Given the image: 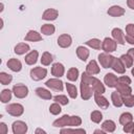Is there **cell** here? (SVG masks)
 I'll return each instance as SVG.
<instances>
[{"label":"cell","mask_w":134,"mask_h":134,"mask_svg":"<svg viewBox=\"0 0 134 134\" xmlns=\"http://www.w3.org/2000/svg\"><path fill=\"white\" fill-rule=\"evenodd\" d=\"M82 81H85V82L89 83L92 86L94 94H103L105 92V86H104V84L98 79L94 77L93 75H90L87 72H83V74H82Z\"/></svg>","instance_id":"1"},{"label":"cell","mask_w":134,"mask_h":134,"mask_svg":"<svg viewBox=\"0 0 134 134\" xmlns=\"http://www.w3.org/2000/svg\"><path fill=\"white\" fill-rule=\"evenodd\" d=\"M80 89H81V97H82L84 100L90 99L91 96H92V94H94L92 86H91L89 83L85 82V81H81Z\"/></svg>","instance_id":"2"},{"label":"cell","mask_w":134,"mask_h":134,"mask_svg":"<svg viewBox=\"0 0 134 134\" xmlns=\"http://www.w3.org/2000/svg\"><path fill=\"white\" fill-rule=\"evenodd\" d=\"M6 112L12 115V116H21L24 112V107L21 105V104H18V103H15V104H9L6 108H5Z\"/></svg>","instance_id":"3"},{"label":"cell","mask_w":134,"mask_h":134,"mask_svg":"<svg viewBox=\"0 0 134 134\" xmlns=\"http://www.w3.org/2000/svg\"><path fill=\"white\" fill-rule=\"evenodd\" d=\"M113 60H114V57L111 55L110 53L103 52L98 54V62L103 68H111Z\"/></svg>","instance_id":"4"},{"label":"cell","mask_w":134,"mask_h":134,"mask_svg":"<svg viewBox=\"0 0 134 134\" xmlns=\"http://www.w3.org/2000/svg\"><path fill=\"white\" fill-rule=\"evenodd\" d=\"M47 75V69L43 67H35L30 70V77L34 81H41Z\"/></svg>","instance_id":"5"},{"label":"cell","mask_w":134,"mask_h":134,"mask_svg":"<svg viewBox=\"0 0 134 134\" xmlns=\"http://www.w3.org/2000/svg\"><path fill=\"white\" fill-rule=\"evenodd\" d=\"M116 47H117V43L111 38H105L104 41L102 42V49L107 53L115 51Z\"/></svg>","instance_id":"6"},{"label":"cell","mask_w":134,"mask_h":134,"mask_svg":"<svg viewBox=\"0 0 134 134\" xmlns=\"http://www.w3.org/2000/svg\"><path fill=\"white\" fill-rule=\"evenodd\" d=\"M13 93L18 98H25L28 95V88L25 85L18 84L13 87Z\"/></svg>","instance_id":"7"},{"label":"cell","mask_w":134,"mask_h":134,"mask_svg":"<svg viewBox=\"0 0 134 134\" xmlns=\"http://www.w3.org/2000/svg\"><path fill=\"white\" fill-rule=\"evenodd\" d=\"M27 130H28L27 125L22 120L14 121L12 125V131L14 134H25Z\"/></svg>","instance_id":"8"},{"label":"cell","mask_w":134,"mask_h":134,"mask_svg":"<svg viewBox=\"0 0 134 134\" xmlns=\"http://www.w3.org/2000/svg\"><path fill=\"white\" fill-rule=\"evenodd\" d=\"M45 85L48 88L55 90V91H62L63 87H64V83L59 79H50L45 83Z\"/></svg>","instance_id":"9"},{"label":"cell","mask_w":134,"mask_h":134,"mask_svg":"<svg viewBox=\"0 0 134 134\" xmlns=\"http://www.w3.org/2000/svg\"><path fill=\"white\" fill-rule=\"evenodd\" d=\"M72 44V38L71 36L67 35V34H63L61 36H59L58 38V45L62 48H68L70 45Z\"/></svg>","instance_id":"10"},{"label":"cell","mask_w":134,"mask_h":134,"mask_svg":"<svg viewBox=\"0 0 134 134\" xmlns=\"http://www.w3.org/2000/svg\"><path fill=\"white\" fill-rule=\"evenodd\" d=\"M111 35H112V38L113 40L117 43V44H120V45H124L125 44V36H124V32L120 28H113L112 31H111Z\"/></svg>","instance_id":"11"},{"label":"cell","mask_w":134,"mask_h":134,"mask_svg":"<svg viewBox=\"0 0 134 134\" xmlns=\"http://www.w3.org/2000/svg\"><path fill=\"white\" fill-rule=\"evenodd\" d=\"M58 16H59V12L55 8H47L46 10H44L42 15V19L46 21H53L58 18Z\"/></svg>","instance_id":"12"},{"label":"cell","mask_w":134,"mask_h":134,"mask_svg":"<svg viewBox=\"0 0 134 134\" xmlns=\"http://www.w3.org/2000/svg\"><path fill=\"white\" fill-rule=\"evenodd\" d=\"M104 83L109 87V88H114L116 87L117 83H118V79L114 73H107L104 77Z\"/></svg>","instance_id":"13"},{"label":"cell","mask_w":134,"mask_h":134,"mask_svg":"<svg viewBox=\"0 0 134 134\" xmlns=\"http://www.w3.org/2000/svg\"><path fill=\"white\" fill-rule=\"evenodd\" d=\"M107 14L111 17H117L118 18V17H121L125 15V8H122L119 5H112L107 10Z\"/></svg>","instance_id":"14"},{"label":"cell","mask_w":134,"mask_h":134,"mask_svg":"<svg viewBox=\"0 0 134 134\" xmlns=\"http://www.w3.org/2000/svg\"><path fill=\"white\" fill-rule=\"evenodd\" d=\"M94 100L100 109H108L110 106L109 100L105 96H103V94H94Z\"/></svg>","instance_id":"15"},{"label":"cell","mask_w":134,"mask_h":134,"mask_svg":"<svg viewBox=\"0 0 134 134\" xmlns=\"http://www.w3.org/2000/svg\"><path fill=\"white\" fill-rule=\"evenodd\" d=\"M65 73V67L61 63H54L51 67V74L55 77H61Z\"/></svg>","instance_id":"16"},{"label":"cell","mask_w":134,"mask_h":134,"mask_svg":"<svg viewBox=\"0 0 134 134\" xmlns=\"http://www.w3.org/2000/svg\"><path fill=\"white\" fill-rule=\"evenodd\" d=\"M69 121H70V116L68 114H65L62 117L55 119L52 122V126L55 128H63V127H67V126L69 127Z\"/></svg>","instance_id":"17"},{"label":"cell","mask_w":134,"mask_h":134,"mask_svg":"<svg viewBox=\"0 0 134 134\" xmlns=\"http://www.w3.org/2000/svg\"><path fill=\"white\" fill-rule=\"evenodd\" d=\"M6 65H7V67H8L12 71H14V72H19V71L22 69V63H21L18 59H14V58L9 59V60L7 61V63H6Z\"/></svg>","instance_id":"18"},{"label":"cell","mask_w":134,"mask_h":134,"mask_svg":"<svg viewBox=\"0 0 134 134\" xmlns=\"http://www.w3.org/2000/svg\"><path fill=\"white\" fill-rule=\"evenodd\" d=\"M111 68H112V69H113L115 72H117V73H120V74L125 73V71H126V67H125V65H124L122 61L120 60V58H119V59H117V58H114V60H113V63H112V66H111Z\"/></svg>","instance_id":"19"},{"label":"cell","mask_w":134,"mask_h":134,"mask_svg":"<svg viewBox=\"0 0 134 134\" xmlns=\"http://www.w3.org/2000/svg\"><path fill=\"white\" fill-rule=\"evenodd\" d=\"M86 72L90 75H94V74H97L99 73V66L98 64L96 63L95 60H91L87 66H86Z\"/></svg>","instance_id":"20"},{"label":"cell","mask_w":134,"mask_h":134,"mask_svg":"<svg viewBox=\"0 0 134 134\" xmlns=\"http://www.w3.org/2000/svg\"><path fill=\"white\" fill-rule=\"evenodd\" d=\"M115 88H116V91H117L121 96H126V95L132 94V88L130 87V85H125V84L117 83V85H116Z\"/></svg>","instance_id":"21"},{"label":"cell","mask_w":134,"mask_h":134,"mask_svg":"<svg viewBox=\"0 0 134 134\" xmlns=\"http://www.w3.org/2000/svg\"><path fill=\"white\" fill-rule=\"evenodd\" d=\"M38 57H39V52L37 50H31L29 51L26 55H25V63L27 65H34L37 63L38 61Z\"/></svg>","instance_id":"22"},{"label":"cell","mask_w":134,"mask_h":134,"mask_svg":"<svg viewBox=\"0 0 134 134\" xmlns=\"http://www.w3.org/2000/svg\"><path fill=\"white\" fill-rule=\"evenodd\" d=\"M24 40L29 42H39V41H42V36L36 30H29L26 34Z\"/></svg>","instance_id":"23"},{"label":"cell","mask_w":134,"mask_h":134,"mask_svg":"<svg viewBox=\"0 0 134 134\" xmlns=\"http://www.w3.org/2000/svg\"><path fill=\"white\" fill-rule=\"evenodd\" d=\"M29 49H30V47H29L28 44H26V43H18L14 48V52L16 54H18V55H21V54H24V53L28 52Z\"/></svg>","instance_id":"24"},{"label":"cell","mask_w":134,"mask_h":134,"mask_svg":"<svg viewBox=\"0 0 134 134\" xmlns=\"http://www.w3.org/2000/svg\"><path fill=\"white\" fill-rule=\"evenodd\" d=\"M111 100H112V104L114 107H121L124 105V102H122V96L117 92V91H113L111 93Z\"/></svg>","instance_id":"25"},{"label":"cell","mask_w":134,"mask_h":134,"mask_svg":"<svg viewBox=\"0 0 134 134\" xmlns=\"http://www.w3.org/2000/svg\"><path fill=\"white\" fill-rule=\"evenodd\" d=\"M102 129L105 131V132H108V133H112L115 131L116 129V125L113 120L111 119H107L105 120L103 124H102Z\"/></svg>","instance_id":"26"},{"label":"cell","mask_w":134,"mask_h":134,"mask_svg":"<svg viewBox=\"0 0 134 134\" xmlns=\"http://www.w3.org/2000/svg\"><path fill=\"white\" fill-rule=\"evenodd\" d=\"M89 50L86 48V47H84V46H79L77 48H76V55H77V58L81 60V61H86L87 59H88V57H89Z\"/></svg>","instance_id":"27"},{"label":"cell","mask_w":134,"mask_h":134,"mask_svg":"<svg viewBox=\"0 0 134 134\" xmlns=\"http://www.w3.org/2000/svg\"><path fill=\"white\" fill-rule=\"evenodd\" d=\"M36 94L39 97H41L42 99H51V97H52L51 92L48 91L47 89L42 88V87H39V88L36 89Z\"/></svg>","instance_id":"28"},{"label":"cell","mask_w":134,"mask_h":134,"mask_svg":"<svg viewBox=\"0 0 134 134\" xmlns=\"http://www.w3.org/2000/svg\"><path fill=\"white\" fill-rule=\"evenodd\" d=\"M55 31V27L52 24H44L41 27V32L45 36H51Z\"/></svg>","instance_id":"29"},{"label":"cell","mask_w":134,"mask_h":134,"mask_svg":"<svg viewBox=\"0 0 134 134\" xmlns=\"http://www.w3.org/2000/svg\"><path fill=\"white\" fill-rule=\"evenodd\" d=\"M79 74H80V72H79V69L77 68H75V67H71L68 71H67V79L69 80V81H71V82H75L76 80H77V77H79Z\"/></svg>","instance_id":"30"},{"label":"cell","mask_w":134,"mask_h":134,"mask_svg":"<svg viewBox=\"0 0 134 134\" xmlns=\"http://www.w3.org/2000/svg\"><path fill=\"white\" fill-rule=\"evenodd\" d=\"M52 61H53V57H52V54H51L50 52H48V51L43 52L42 58H41V63H42V65L48 66V65H50V64L52 63Z\"/></svg>","instance_id":"31"},{"label":"cell","mask_w":134,"mask_h":134,"mask_svg":"<svg viewBox=\"0 0 134 134\" xmlns=\"http://www.w3.org/2000/svg\"><path fill=\"white\" fill-rule=\"evenodd\" d=\"M12 92L13 91H10L9 89H3L1 91V94H0V100H1V103H3V104L8 103L12 99Z\"/></svg>","instance_id":"32"},{"label":"cell","mask_w":134,"mask_h":134,"mask_svg":"<svg viewBox=\"0 0 134 134\" xmlns=\"http://www.w3.org/2000/svg\"><path fill=\"white\" fill-rule=\"evenodd\" d=\"M132 120H133V115L130 112H125L119 116V124L122 126L127 125L128 122H130Z\"/></svg>","instance_id":"33"},{"label":"cell","mask_w":134,"mask_h":134,"mask_svg":"<svg viewBox=\"0 0 134 134\" xmlns=\"http://www.w3.org/2000/svg\"><path fill=\"white\" fill-rule=\"evenodd\" d=\"M86 45H88L89 47H91V48H93V49L98 50V49H100V47H102V42H100V40L94 38V39L88 40V41L86 42Z\"/></svg>","instance_id":"34"},{"label":"cell","mask_w":134,"mask_h":134,"mask_svg":"<svg viewBox=\"0 0 134 134\" xmlns=\"http://www.w3.org/2000/svg\"><path fill=\"white\" fill-rule=\"evenodd\" d=\"M66 90L69 94V96L71 98H76L77 96V89L76 87L73 85V84H70V83H67L66 84Z\"/></svg>","instance_id":"35"},{"label":"cell","mask_w":134,"mask_h":134,"mask_svg":"<svg viewBox=\"0 0 134 134\" xmlns=\"http://www.w3.org/2000/svg\"><path fill=\"white\" fill-rule=\"evenodd\" d=\"M90 119H91L93 122H95V124H99V122L102 121V119H103V114H102V112L98 111V110L92 111L91 114H90Z\"/></svg>","instance_id":"36"},{"label":"cell","mask_w":134,"mask_h":134,"mask_svg":"<svg viewBox=\"0 0 134 134\" xmlns=\"http://www.w3.org/2000/svg\"><path fill=\"white\" fill-rule=\"evenodd\" d=\"M120 60L122 61V63H124V65H125V67L126 68H130V67H133V59H132V57L130 55V54H122L121 57H120Z\"/></svg>","instance_id":"37"},{"label":"cell","mask_w":134,"mask_h":134,"mask_svg":"<svg viewBox=\"0 0 134 134\" xmlns=\"http://www.w3.org/2000/svg\"><path fill=\"white\" fill-rule=\"evenodd\" d=\"M13 81V76L6 72H0V83L1 85H8Z\"/></svg>","instance_id":"38"},{"label":"cell","mask_w":134,"mask_h":134,"mask_svg":"<svg viewBox=\"0 0 134 134\" xmlns=\"http://www.w3.org/2000/svg\"><path fill=\"white\" fill-rule=\"evenodd\" d=\"M61 111H62L61 105H60L59 103H57V102H54L53 104H51V105L49 106V112H50L52 115H58V114L61 113Z\"/></svg>","instance_id":"39"},{"label":"cell","mask_w":134,"mask_h":134,"mask_svg":"<svg viewBox=\"0 0 134 134\" xmlns=\"http://www.w3.org/2000/svg\"><path fill=\"white\" fill-rule=\"evenodd\" d=\"M82 125V119L77 115H72L70 116V121H69V127H79Z\"/></svg>","instance_id":"40"},{"label":"cell","mask_w":134,"mask_h":134,"mask_svg":"<svg viewBox=\"0 0 134 134\" xmlns=\"http://www.w3.org/2000/svg\"><path fill=\"white\" fill-rule=\"evenodd\" d=\"M53 99H54V102H57V103H59L60 105H63V106L68 105V103H69V99L67 98V96L66 95H63V94L55 95L53 97Z\"/></svg>","instance_id":"41"},{"label":"cell","mask_w":134,"mask_h":134,"mask_svg":"<svg viewBox=\"0 0 134 134\" xmlns=\"http://www.w3.org/2000/svg\"><path fill=\"white\" fill-rule=\"evenodd\" d=\"M122 102H124V105L127 107H134V95L130 94V95L122 96Z\"/></svg>","instance_id":"42"},{"label":"cell","mask_w":134,"mask_h":134,"mask_svg":"<svg viewBox=\"0 0 134 134\" xmlns=\"http://www.w3.org/2000/svg\"><path fill=\"white\" fill-rule=\"evenodd\" d=\"M61 133L62 134H69V133H83V134H85L86 131L84 129H62Z\"/></svg>","instance_id":"43"},{"label":"cell","mask_w":134,"mask_h":134,"mask_svg":"<svg viewBox=\"0 0 134 134\" xmlns=\"http://www.w3.org/2000/svg\"><path fill=\"white\" fill-rule=\"evenodd\" d=\"M133 130H134V122L133 121H130L124 126V132H126V133H132Z\"/></svg>","instance_id":"44"},{"label":"cell","mask_w":134,"mask_h":134,"mask_svg":"<svg viewBox=\"0 0 134 134\" xmlns=\"http://www.w3.org/2000/svg\"><path fill=\"white\" fill-rule=\"evenodd\" d=\"M118 83L120 84H125V85H130L131 84V79L127 75H122L118 79Z\"/></svg>","instance_id":"45"},{"label":"cell","mask_w":134,"mask_h":134,"mask_svg":"<svg viewBox=\"0 0 134 134\" xmlns=\"http://www.w3.org/2000/svg\"><path fill=\"white\" fill-rule=\"evenodd\" d=\"M126 32H127V35L134 36V24L133 23H130L126 26Z\"/></svg>","instance_id":"46"},{"label":"cell","mask_w":134,"mask_h":134,"mask_svg":"<svg viewBox=\"0 0 134 134\" xmlns=\"http://www.w3.org/2000/svg\"><path fill=\"white\" fill-rule=\"evenodd\" d=\"M8 132L7 130V126L4 122H0V133L1 134H6Z\"/></svg>","instance_id":"47"},{"label":"cell","mask_w":134,"mask_h":134,"mask_svg":"<svg viewBox=\"0 0 134 134\" xmlns=\"http://www.w3.org/2000/svg\"><path fill=\"white\" fill-rule=\"evenodd\" d=\"M125 40L129 43V44H131V45H134V36H131V35H127L126 37H125Z\"/></svg>","instance_id":"48"},{"label":"cell","mask_w":134,"mask_h":134,"mask_svg":"<svg viewBox=\"0 0 134 134\" xmlns=\"http://www.w3.org/2000/svg\"><path fill=\"white\" fill-rule=\"evenodd\" d=\"M127 5L131 9H134V0H127Z\"/></svg>","instance_id":"49"},{"label":"cell","mask_w":134,"mask_h":134,"mask_svg":"<svg viewBox=\"0 0 134 134\" xmlns=\"http://www.w3.org/2000/svg\"><path fill=\"white\" fill-rule=\"evenodd\" d=\"M128 54H130V55L132 57L133 61H134V48H130V49L128 50Z\"/></svg>","instance_id":"50"},{"label":"cell","mask_w":134,"mask_h":134,"mask_svg":"<svg viewBox=\"0 0 134 134\" xmlns=\"http://www.w3.org/2000/svg\"><path fill=\"white\" fill-rule=\"evenodd\" d=\"M36 133H37V134H38V133H43V134H45L46 132H45L44 130H42V129H40V128H38V129L36 130Z\"/></svg>","instance_id":"51"},{"label":"cell","mask_w":134,"mask_h":134,"mask_svg":"<svg viewBox=\"0 0 134 134\" xmlns=\"http://www.w3.org/2000/svg\"><path fill=\"white\" fill-rule=\"evenodd\" d=\"M94 133H100V134H104V133H105V131H104V130H95V131H94Z\"/></svg>","instance_id":"52"},{"label":"cell","mask_w":134,"mask_h":134,"mask_svg":"<svg viewBox=\"0 0 134 134\" xmlns=\"http://www.w3.org/2000/svg\"><path fill=\"white\" fill-rule=\"evenodd\" d=\"M0 12H3V3H1V9H0Z\"/></svg>","instance_id":"53"},{"label":"cell","mask_w":134,"mask_h":134,"mask_svg":"<svg viewBox=\"0 0 134 134\" xmlns=\"http://www.w3.org/2000/svg\"><path fill=\"white\" fill-rule=\"evenodd\" d=\"M131 73L134 75V66H133V68H132V70H131Z\"/></svg>","instance_id":"54"},{"label":"cell","mask_w":134,"mask_h":134,"mask_svg":"<svg viewBox=\"0 0 134 134\" xmlns=\"http://www.w3.org/2000/svg\"><path fill=\"white\" fill-rule=\"evenodd\" d=\"M132 134H134V130H133V132H132Z\"/></svg>","instance_id":"55"}]
</instances>
